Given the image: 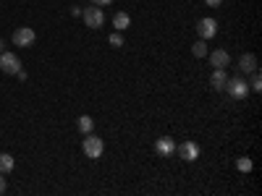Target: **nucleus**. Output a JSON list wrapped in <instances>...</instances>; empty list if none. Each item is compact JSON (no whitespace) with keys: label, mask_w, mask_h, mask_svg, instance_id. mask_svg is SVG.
Here are the masks:
<instances>
[{"label":"nucleus","mask_w":262,"mask_h":196,"mask_svg":"<svg viewBox=\"0 0 262 196\" xmlns=\"http://www.w3.org/2000/svg\"><path fill=\"white\" fill-rule=\"evenodd\" d=\"M13 167H16L13 157L8 155V152H0V173H3V176H6V173H11Z\"/></svg>","instance_id":"obj_12"},{"label":"nucleus","mask_w":262,"mask_h":196,"mask_svg":"<svg viewBox=\"0 0 262 196\" xmlns=\"http://www.w3.org/2000/svg\"><path fill=\"white\" fill-rule=\"evenodd\" d=\"M196 34H200V39H210L217 34V21L215 18H202L196 21Z\"/></svg>","instance_id":"obj_6"},{"label":"nucleus","mask_w":262,"mask_h":196,"mask_svg":"<svg viewBox=\"0 0 262 196\" xmlns=\"http://www.w3.org/2000/svg\"><path fill=\"white\" fill-rule=\"evenodd\" d=\"M249 76H252V84H249V92H259V89H262V79H259V68H257V71H252Z\"/></svg>","instance_id":"obj_15"},{"label":"nucleus","mask_w":262,"mask_h":196,"mask_svg":"<svg viewBox=\"0 0 262 196\" xmlns=\"http://www.w3.org/2000/svg\"><path fill=\"white\" fill-rule=\"evenodd\" d=\"M238 71H244V74H252V71H257V55H252V53H244L242 58H238Z\"/></svg>","instance_id":"obj_10"},{"label":"nucleus","mask_w":262,"mask_h":196,"mask_svg":"<svg viewBox=\"0 0 262 196\" xmlns=\"http://www.w3.org/2000/svg\"><path fill=\"white\" fill-rule=\"evenodd\" d=\"M81 18H84V24L90 27V29H100L102 21H105V13H102L100 6H92V8H84L81 11Z\"/></svg>","instance_id":"obj_3"},{"label":"nucleus","mask_w":262,"mask_h":196,"mask_svg":"<svg viewBox=\"0 0 262 196\" xmlns=\"http://www.w3.org/2000/svg\"><path fill=\"white\" fill-rule=\"evenodd\" d=\"M76 126H79L81 134H92V131H95V120H92L90 115H81V118L76 120Z\"/></svg>","instance_id":"obj_14"},{"label":"nucleus","mask_w":262,"mask_h":196,"mask_svg":"<svg viewBox=\"0 0 262 196\" xmlns=\"http://www.w3.org/2000/svg\"><path fill=\"white\" fill-rule=\"evenodd\" d=\"M210 86H212L215 92H223V86H226V68H215V71H212Z\"/></svg>","instance_id":"obj_11"},{"label":"nucleus","mask_w":262,"mask_h":196,"mask_svg":"<svg viewBox=\"0 0 262 196\" xmlns=\"http://www.w3.org/2000/svg\"><path fill=\"white\" fill-rule=\"evenodd\" d=\"M205 3H207L210 8H217V6H223V0H205Z\"/></svg>","instance_id":"obj_20"},{"label":"nucleus","mask_w":262,"mask_h":196,"mask_svg":"<svg viewBox=\"0 0 262 196\" xmlns=\"http://www.w3.org/2000/svg\"><path fill=\"white\" fill-rule=\"evenodd\" d=\"M128 24H131V18H128V13H123V11H118V13L113 16V27H116L118 32H123V29H128Z\"/></svg>","instance_id":"obj_13"},{"label":"nucleus","mask_w":262,"mask_h":196,"mask_svg":"<svg viewBox=\"0 0 262 196\" xmlns=\"http://www.w3.org/2000/svg\"><path fill=\"white\" fill-rule=\"evenodd\" d=\"M111 3H113V0H92V6H100V8L102 6H111Z\"/></svg>","instance_id":"obj_19"},{"label":"nucleus","mask_w":262,"mask_h":196,"mask_svg":"<svg viewBox=\"0 0 262 196\" xmlns=\"http://www.w3.org/2000/svg\"><path fill=\"white\" fill-rule=\"evenodd\" d=\"M34 39H37V34H34V29H29V27H18V29L13 32V45H16V47H29V45H34Z\"/></svg>","instance_id":"obj_4"},{"label":"nucleus","mask_w":262,"mask_h":196,"mask_svg":"<svg viewBox=\"0 0 262 196\" xmlns=\"http://www.w3.org/2000/svg\"><path fill=\"white\" fill-rule=\"evenodd\" d=\"M81 152H84V155L90 157V160H100V157H102V152H105V144H102L100 136L86 134L84 141H81Z\"/></svg>","instance_id":"obj_2"},{"label":"nucleus","mask_w":262,"mask_h":196,"mask_svg":"<svg viewBox=\"0 0 262 196\" xmlns=\"http://www.w3.org/2000/svg\"><path fill=\"white\" fill-rule=\"evenodd\" d=\"M191 53H194L196 58H205V55H207V45H205V39H200V42H194V47H191Z\"/></svg>","instance_id":"obj_16"},{"label":"nucleus","mask_w":262,"mask_h":196,"mask_svg":"<svg viewBox=\"0 0 262 196\" xmlns=\"http://www.w3.org/2000/svg\"><path fill=\"white\" fill-rule=\"evenodd\" d=\"M236 167L242 170V173H249V170H252V160H249V157H242V160L236 162Z\"/></svg>","instance_id":"obj_17"},{"label":"nucleus","mask_w":262,"mask_h":196,"mask_svg":"<svg viewBox=\"0 0 262 196\" xmlns=\"http://www.w3.org/2000/svg\"><path fill=\"white\" fill-rule=\"evenodd\" d=\"M223 92L228 97H233V100H244L249 94V84L244 81V76H231V79H226Z\"/></svg>","instance_id":"obj_1"},{"label":"nucleus","mask_w":262,"mask_h":196,"mask_svg":"<svg viewBox=\"0 0 262 196\" xmlns=\"http://www.w3.org/2000/svg\"><path fill=\"white\" fill-rule=\"evenodd\" d=\"M3 47H6V39H3V37H0V53H3Z\"/></svg>","instance_id":"obj_22"},{"label":"nucleus","mask_w":262,"mask_h":196,"mask_svg":"<svg viewBox=\"0 0 262 196\" xmlns=\"http://www.w3.org/2000/svg\"><path fill=\"white\" fill-rule=\"evenodd\" d=\"M0 71L16 76V74L21 71V60H18L13 53H0Z\"/></svg>","instance_id":"obj_5"},{"label":"nucleus","mask_w":262,"mask_h":196,"mask_svg":"<svg viewBox=\"0 0 262 196\" xmlns=\"http://www.w3.org/2000/svg\"><path fill=\"white\" fill-rule=\"evenodd\" d=\"M155 149H158L160 157H170V155H176V141H173L170 136H163V139L155 141Z\"/></svg>","instance_id":"obj_8"},{"label":"nucleus","mask_w":262,"mask_h":196,"mask_svg":"<svg viewBox=\"0 0 262 196\" xmlns=\"http://www.w3.org/2000/svg\"><path fill=\"white\" fill-rule=\"evenodd\" d=\"M210 63H212V68H228V63H231L228 50H212L210 53Z\"/></svg>","instance_id":"obj_9"},{"label":"nucleus","mask_w":262,"mask_h":196,"mask_svg":"<svg viewBox=\"0 0 262 196\" xmlns=\"http://www.w3.org/2000/svg\"><path fill=\"white\" fill-rule=\"evenodd\" d=\"M111 45H113V47H123V34H121V32L111 34Z\"/></svg>","instance_id":"obj_18"},{"label":"nucleus","mask_w":262,"mask_h":196,"mask_svg":"<svg viewBox=\"0 0 262 196\" xmlns=\"http://www.w3.org/2000/svg\"><path fill=\"white\" fill-rule=\"evenodd\" d=\"M176 152H179V157L186 160V162H194L196 157H200V146H196L194 141H184V144H179Z\"/></svg>","instance_id":"obj_7"},{"label":"nucleus","mask_w":262,"mask_h":196,"mask_svg":"<svg viewBox=\"0 0 262 196\" xmlns=\"http://www.w3.org/2000/svg\"><path fill=\"white\" fill-rule=\"evenodd\" d=\"M3 191H6V176L0 173V193H3Z\"/></svg>","instance_id":"obj_21"}]
</instances>
